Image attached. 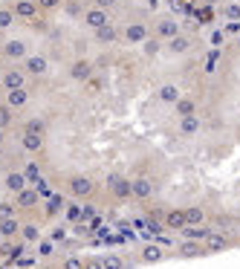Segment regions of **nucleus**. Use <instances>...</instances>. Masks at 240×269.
<instances>
[{"label": "nucleus", "mask_w": 240, "mask_h": 269, "mask_svg": "<svg viewBox=\"0 0 240 269\" xmlns=\"http://www.w3.org/2000/svg\"><path fill=\"white\" fill-rule=\"evenodd\" d=\"M93 191H96V182L90 177H84V174H72V177L67 179V194L75 197V200H90Z\"/></svg>", "instance_id": "1"}, {"label": "nucleus", "mask_w": 240, "mask_h": 269, "mask_svg": "<svg viewBox=\"0 0 240 269\" xmlns=\"http://www.w3.org/2000/svg\"><path fill=\"white\" fill-rule=\"evenodd\" d=\"M107 191H110L116 200L125 203V200L134 197V179L125 177V174H110V177H107Z\"/></svg>", "instance_id": "2"}, {"label": "nucleus", "mask_w": 240, "mask_h": 269, "mask_svg": "<svg viewBox=\"0 0 240 269\" xmlns=\"http://www.w3.org/2000/svg\"><path fill=\"white\" fill-rule=\"evenodd\" d=\"M148 26H145L142 20H130L125 29H122V41H125L127 46H136V44H145L148 41Z\"/></svg>", "instance_id": "3"}, {"label": "nucleus", "mask_w": 240, "mask_h": 269, "mask_svg": "<svg viewBox=\"0 0 240 269\" xmlns=\"http://www.w3.org/2000/svg\"><path fill=\"white\" fill-rule=\"evenodd\" d=\"M93 75H96V64L90 61V58H75V61L70 64V78H72V81L87 84Z\"/></svg>", "instance_id": "4"}, {"label": "nucleus", "mask_w": 240, "mask_h": 269, "mask_svg": "<svg viewBox=\"0 0 240 269\" xmlns=\"http://www.w3.org/2000/svg\"><path fill=\"white\" fill-rule=\"evenodd\" d=\"M0 87H3V93H6V90L26 87V72L20 70V67H9V70H3V72H0Z\"/></svg>", "instance_id": "5"}, {"label": "nucleus", "mask_w": 240, "mask_h": 269, "mask_svg": "<svg viewBox=\"0 0 240 269\" xmlns=\"http://www.w3.org/2000/svg\"><path fill=\"white\" fill-rule=\"evenodd\" d=\"M179 35V20L177 18H156L153 23V38H159V41H171V38Z\"/></svg>", "instance_id": "6"}, {"label": "nucleus", "mask_w": 240, "mask_h": 269, "mask_svg": "<svg viewBox=\"0 0 240 269\" xmlns=\"http://www.w3.org/2000/svg\"><path fill=\"white\" fill-rule=\"evenodd\" d=\"M20 70L26 72V75H32V78H41V75L49 72V61H46L44 55H26L23 64H20Z\"/></svg>", "instance_id": "7"}, {"label": "nucleus", "mask_w": 240, "mask_h": 269, "mask_svg": "<svg viewBox=\"0 0 240 269\" xmlns=\"http://www.w3.org/2000/svg\"><path fill=\"white\" fill-rule=\"evenodd\" d=\"M3 189L9 191V194H20L23 189H29V179L23 171H6V177H3Z\"/></svg>", "instance_id": "8"}, {"label": "nucleus", "mask_w": 240, "mask_h": 269, "mask_svg": "<svg viewBox=\"0 0 240 269\" xmlns=\"http://www.w3.org/2000/svg\"><path fill=\"white\" fill-rule=\"evenodd\" d=\"M12 12H15V18H20V20H35V18H41L38 15V0H15L12 3Z\"/></svg>", "instance_id": "9"}, {"label": "nucleus", "mask_w": 240, "mask_h": 269, "mask_svg": "<svg viewBox=\"0 0 240 269\" xmlns=\"http://www.w3.org/2000/svg\"><path fill=\"white\" fill-rule=\"evenodd\" d=\"M84 23H87L93 32H96V29H101V26H110V15H107L104 9H96V6H90V9L84 12Z\"/></svg>", "instance_id": "10"}, {"label": "nucleus", "mask_w": 240, "mask_h": 269, "mask_svg": "<svg viewBox=\"0 0 240 269\" xmlns=\"http://www.w3.org/2000/svg\"><path fill=\"white\" fill-rule=\"evenodd\" d=\"M38 203H41V194H38V189H23L20 194H15V206H18V211L35 208Z\"/></svg>", "instance_id": "11"}, {"label": "nucleus", "mask_w": 240, "mask_h": 269, "mask_svg": "<svg viewBox=\"0 0 240 269\" xmlns=\"http://www.w3.org/2000/svg\"><path fill=\"white\" fill-rule=\"evenodd\" d=\"M162 223H165V229H171V232H182V229H185V211H182V208H168L165 217H162Z\"/></svg>", "instance_id": "12"}, {"label": "nucleus", "mask_w": 240, "mask_h": 269, "mask_svg": "<svg viewBox=\"0 0 240 269\" xmlns=\"http://www.w3.org/2000/svg\"><path fill=\"white\" fill-rule=\"evenodd\" d=\"M231 243H234L231 237H226V234H220V232H211V234H208V237L203 240V246H205V252L211 255V252H223V249H229Z\"/></svg>", "instance_id": "13"}, {"label": "nucleus", "mask_w": 240, "mask_h": 269, "mask_svg": "<svg viewBox=\"0 0 240 269\" xmlns=\"http://www.w3.org/2000/svg\"><path fill=\"white\" fill-rule=\"evenodd\" d=\"M200 127H203L200 116H182L179 119V136H182V139H194V136L200 133Z\"/></svg>", "instance_id": "14"}, {"label": "nucleus", "mask_w": 240, "mask_h": 269, "mask_svg": "<svg viewBox=\"0 0 240 269\" xmlns=\"http://www.w3.org/2000/svg\"><path fill=\"white\" fill-rule=\"evenodd\" d=\"M64 208H67V194H52L49 197V203H46V208H44V217L46 220H52V217H58V214H64Z\"/></svg>", "instance_id": "15"}, {"label": "nucleus", "mask_w": 240, "mask_h": 269, "mask_svg": "<svg viewBox=\"0 0 240 269\" xmlns=\"http://www.w3.org/2000/svg\"><path fill=\"white\" fill-rule=\"evenodd\" d=\"M156 99H159L162 104H171V107H174V104L182 99V90H179L177 84H162V87L156 90Z\"/></svg>", "instance_id": "16"}, {"label": "nucleus", "mask_w": 240, "mask_h": 269, "mask_svg": "<svg viewBox=\"0 0 240 269\" xmlns=\"http://www.w3.org/2000/svg\"><path fill=\"white\" fill-rule=\"evenodd\" d=\"M153 191H156V185H153L148 177H136L134 179V197L136 200H151Z\"/></svg>", "instance_id": "17"}, {"label": "nucleus", "mask_w": 240, "mask_h": 269, "mask_svg": "<svg viewBox=\"0 0 240 269\" xmlns=\"http://www.w3.org/2000/svg\"><path fill=\"white\" fill-rule=\"evenodd\" d=\"M6 104H9L12 110H20L29 104V90L20 87V90H6Z\"/></svg>", "instance_id": "18"}, {"label": "nucleus", "mask_w": 240, "mask_h": 269, "mask_svg": "<svg viewBox=\"0 0 240 269\" xmlns=\"http://www.w3.org/2000/svg\"><path fill=\"white\" fill-rule=\"evenodd\" d=\"M191 44H194V41H191L188 35H182V32H179L177 38L165 41V49H168L171 55H182V52H188V49H191Z\"/></svg>", "instance_id": "19"}, {"label": "nucleus", "mask_w": 240, "mask_h": 269, "mask_svg": "<svg viewBox=\"0 0 240 269\" xmlns=\"http://www.w3.org/2000/svg\"><path fill=\"white\" fill-rule=\"evenodd\" d=\"M139 260L142 263H162L165 260V249H162L159 243H148L142 249V255H139Z\"/></svg>", "instance_id": "20"}, {"label": "nucleus", "mask_w": 240, "mask_h": 269, "mask_svg": "<svg viewBox=\"0 0 240 269\" xmlns=\"http://www.w3.org/2000/svg\"><path fill=\"white\" fill-rule=\"evenodd\" d=\"M214 232V226L211 223H203V226H191V229H182V237H185V240H205V237H208V234Z\"/></svg>", "instance_id": "21"}, {"label": "nucleus", "mask_w": 240, "mask_h": 269, "mask_svg": "<svg viewBox=\"0 0 240 269\" xmlns=\"http://www.w3.org/2000/svg\"><path fill=\"white\" fill-rule=\"evenodd\" d=\"M18 234H20V220L18 217L0 220V237H3V240H12V237H18Z\"/></svg>", "instance_id": "22"}, {"label": "nucleus", "mask_w": 240, "mask_h": 269, "mask_svg": "<svg viewBox=\"0 0 240 269\" xmlns=\"http://www.w3.org/2000/svg\"><path fill=\"white\" fill-rule=\"evenodd\" d=\"M119 38H122V32H119V29H116L113 23H110V26H101V29H96V41H98L101 46H110V44H116Z\"/></svg>", "instance_id": "23"}, {"label": "nucleus", "mask_w": 240, "mask_h": 269, "mask_svg": "<svg viewBox=\"0 0 240 269\" xmlns=\"http://www.w3.org/2000/svg\"><path fill=\"white\" fill-rule=\"evenodd\" d=\"M179 255L182 258H205L208 252H205L203 243H197V240H185V243H179Z\"/></svg>", "instance_id": "24"}, {"label": "nucleus", "mask_w": 240, "mask_h": 269, "mask_svg": "<svg viewBox=\"0 0 240 269\" xmlns=\"http://www.w3.org/2000/svg\"><path fill=\"white\" fill-rule=\"evenodd\" d=\"M3 55L9 61H20V58H26V44L23 41H9V44H3Z\"/></svg>", "instance_id": "25"}, {"label": "nucleus", "mask_w": 240, "mask_h": 269, "mask_svg": "<svg viewBox=\"0 0 240 269\" xmlns=\"http://www.w3.org/2000/svg\"><path fill=\"white\" fill-rule=\"evenodd\" d=\"M185 211V226H203L205 223V208L203 206H188Z\"/></svg>", "instance_id": "26"}, {"label": "nucleus", "mask_w": 240, "mask_h": 269, "mask_svg": "<svg viewBox=\"0 0 240 269\" xmlns=\"http://www.w3.org/2000/svg\"><path fill=\"white\" fill-rule=\"evenodd\" d=\"M174 113H177L179 119H182V116H197V101L188 99V96H182V99L174 104Z\"/></svg>", "instance_id": "27"}, {"label": "nucleus", "mask_w": 240, "mask_h": 269, "mask_svg": "<svg viewBox=\"0 0 240 269\" xmlns=\"http://www.w3.org/2000/svg\"><path fill=\"white\" fill-rule=\"evenodd\" d=\"M20 145L26 148L29 153H38L44 148V136H35V133H20Z\"/></svg>", "instance_id": "28"}, {"label": "nucleus", "mask_w": 240, "mask_h": 269, "mask_svg": "<svg viewBox=\"0 0 240 269\" xmlns=\"http://www.w3.org/2000/svg\"><path fill=\"white\" fill-rule=\"evenodd\" d=\"M20 237L23 243H41V229L35 223H20Z\"/></svg>", "instance_id": "29"}, {"label": "nucleus", "mask_w": 240, "mask_h": 269, "mask_svg": "<svg viewBox=\"0 0 240 269\" xmlns=\"http://www.w3.org/2000/svg\"><path fill=\"white\" fill-rule=\"evenodd\" d=\"M23 133H35V136H46V125L44 119H26V125H23Z\"/></svg>", "instance_id": "30"}, {"label": "nucleus", "mask_w": 240, "mask_h": 269, "mask_svg": "<svg viewBox=\"0 0 240 269\" xmlns=\"http://www.w3.org/2000/svg\"><path fill=\"white\" fill-rule=\"evenodd\" d=\"M101 266L104 269H125V260H122V255H116V252H107V255H101Z\"/></svg>", "instance_id": "31"}, {"label": "nucleus", "mask_w": 240, "mask_h": 269, "mask_svg": "<svg viewBox=\"0 0 240 269\" xmlns=\"http://www.w3.org/2000/svg\"><path fill=\"white\" fill-rule=\"evenodd\" d=\"M162 44H165V41H159V38H148V41L142 44L145 58H153V55H159V52H162Z\"/></svg>", "instance_id": "32"}, {"label": "nucleus", "mask_w": 240, "mask_h": 269, "mask_svg": "<svg viewBox=\"0 0 240 269\" xmlns=\"http://www.w3.org/2000/svg\"><path fill=\"white\" fill-rule=\"evenodd\" d=\"M64 214H67V223L75 226L84 220V214H81V206H75V203H67V208H64Z\"/></svg>", "instance_id": "33"}, {"label": "nucleus", "mask_w": 240, "mask_h": 269, "mask_svg": "<svg viewBox=\"0 0 240 269\" xmlns=\"http://www.w3.org/2000/svg\"><path fill=\"white\" fill-rule=\"evenodd\" d=\"M15 20H18V18H15L12 6H0V32H3V29H9Z\"/></svg>", "instance_id": "34"}, {"label": "nucleus", "mask_w": 240, "mask_h": 269, "mask_svg": "<svg viewBox=\"0 0 240 269\" xmlns=\"http://www.w3.org/2000/svg\"><path fill=\"white\" fill-rule=\"evenodd\" d=\"M203 64H205V67H203L205 72H214V70H217V64H220V49H211V52L205 55Z\"/></svg>", "instance_id": "35"}, {"label": "nucleus", "mask_w": 240, "mask_h": 269, "mask_svg": "<svg viewBox=\"0 0 240 269\" xmlns=\"http://www.w3.org/2000/svg\"><path fill=\"white\" fill-rule=\"evenodd\" d=\"M6 217H18V206L12 200H3L0 203V220H6Z\"/></svg>", "instance_id": "36"}, {"label": "nucleus", "mask_w": 240, "mask_h": 269, "mask_svg": "<svg viewBox=\"0 0 240 269\" xmlns=\"http://www.w3.org/2000/svg\"><path fill=\"white\" fill-rule=\"evenodd\" d=\"M223 18L226 20H240V3H226V6H223Z\"/></svg>", "instance_id": "37"}, {"label": "nucleus", "mask_w": 240, "mask_h": 269, "mask_svg": "<svg viewBox=\"0 0 240 269\" xmlns=\"http://www.w3.org/2000/svg\"><path fill=\"white\" fill-rule=\"evenodd\" d=\"M23 174H26L29 182H38V179H41V168H38V162H26V165H23Z\"/></svg>", "instance_id": "38"}, {"label": "nucleus", "mask_w": 240, "mask_h": 269, "mask_svg": "<svg viewBox=\"0 0 240 269\" xmlns=\"http://www.w3.org/2000/svg\"><path fill=\"white\" fill-rule=\"evenodd\" d=\"M38 246V255H41V258H52L55 255V243L52 240H41V243H35Z\"/></svg>", "instance_id": "39"}, {"label": "nucleus", "mask_w": 240, "mask_h": 269, "mask_svg": "<svg viewBox=\"0 0 240 269\" xmlns=\"http://www.w3.org/2000/svg\"><path fill=\"white\" fill-rule=\"evenodd\" d=\"M15 266H18V269H35L38 266V258H35V255H23V258L15 260Z\"/></svg>", "instance_id": "40"}, {"label": "nucleus", "mask_w": 240, "mask_h": 269, "mask_svg": "<svg viewBox=\"0 0 240 269\" xmlns=\"http://www.w3.org/2000/svg\"><path fill=\"white\" fill-rule=\"evenodd\" d=\"M61 269H84V258H78V255H70V258H64Z\"/></svg>", "instance_id": "41"}, {"label": "nucleus", "mask_w": 240, "mask_h": 269, "mask_svg": "<svg viewBox=\"0 0 240 269\" xmlns=\"http://www.w3.org/2000/svg\"><path fill=\"white\" fill-rule=\"evenodd\" d=\"M9 125H12V107L3 101L0 104V127H9Z\"/></svg>", "instance_id": "42"}, {"label": "nucleus", "mask_w": 240, "mask_h": 269, "mask_svg": "<svg viewBox=\"0 0 240 269\" xmlns=\"http://www.w3.org/2000/svg\"><path fill=\"white\" fill-rule=\"evenodd\" d=\"M208 44H214V49H220V46L226 44V32H223V29H214L211 38H208Z\"/></svg>", "instance_id": "43"}, {"label": "nucleus", "mask_w": 240, "mask_h": 269, "mask_svg": "<svg viewBox=\"0 0 240 269\" xmlns=\"http://www.w3.org/2000/svg\"><path fill=\"white\" fill-rule=\"evenodd\" d=\"M67 234H70V229H64V226H55L52 232H49V240H52V243H61Z\"/></svg>", "instance_id": "44"}, {"label": "nucleus", "mask_w": 240, "mask_h": 269, "mask_svg": "<svg viewBox=\"0 0 240 269\" xmlns=\"http://www.w3.org/2000/svg\"><path fill=\"white\" fill-rule=\"evenodd\" d=\"M194 15H197V18H203L200 23H211V18H214V9H211V6H203V9H194Z\"/></svg>", "instance_id": "45"}, {"label": "nucleus", "mask_w": 240, "mask_h": 269, "mask_svg": "<svg viewBox=\"0 0 240 269\" xmlns=\"http://www.w3.org/2000/svg\"><path fill=\"white\" fill-rule=\"evenodd\" d=\"M64 0H38V9L41 12H52V9H58Z\"/></svg>", "instance_id": "46"}, {"label": "nucleus", "mask_w": 240, "mask_h": 269, "mask_svg": "<svg viewBox=\"0 0 240 269\" xmlns=\"http://www.w3.org/2000/svg\"><path fill=\"white\" fill-rule=\"evenodd\" d=\"M223 32H226V35H240V20H226Z\"/></svg>", "instance_id": "47"}, {"label": "nucleus", "mask_w": 240, "mask_h": 269, "mask_svg": "<svg viewBox=\"0 0 240 269\" xmlns=\"http://www.w3.org/2000/svg\"><path fill=\"white\" fill-rule=\"evenodd\" d=\"M84 269H104L101 266V258H87L84 260Z\"/></svg>", "instance_id": "48"}, {"label": "nucleus", "mask_w": 240, "mask_h": 269, "mask_svg": "<svg viewBox=\"0 0 240 269\" xmlns=\"http://www.w3.org/2000/svg\"><path fill=\"white\" fill-rule=\"evenodd\" d=\"M98 90H101V81H98L96 75H93V78L87 81V93H98Z\"/></svg>", "instance_id": "49"}, {"label": "nucleus", "mask_w": 240, "mask_h": 269, "mask_svg": "<svg viewBox=\"0 0 240 269\" xmlns=\"http://www.w3.org/2000/svg\"><path fill=\"white\" fill-rule=\"evenodd\" d=\"M113 3H116V0H93V6H96V9H110V6H113Z\"/></svg>", "instance_id": "50"}, {"label": "nucleus", "mask_w": 240, "mask_h": 269, "mask_svg": "<svg viewBox=\"0 0 240 269\" xmlns=\"http://www.w3.org/2000/svg\"><path fill=\"white\" fill-rule=\"evenodd\" d=\"M214 3H217V0H205V6H211V9H214Z\"/></svg>", "instance_id": "51"}, {"label": "nucleus", "mask_w": 240, "mask_h": 269, "mask_svg": "<svg viewBox=\"0 0 240 269\" xmlns=\"http://www.w3.org/2000/svg\"><path fill=\"white\" fill-rule=\"evenodd\" d=\"M3 139H6V133H3V127H0V145H3Z\"/></svg>", "instance_id": "52"}, {"label": "nucleus", "mask_w": 240, "mask_h": 269, "mask_svg": "<svg viewBox=\"0 0 240 269\" xmlns=\"http://www.w3.org/2000/svg\"><path fill=\"white\" fill-rule=\"evenodd\" d=\"M234 46H237V52H240V35H237V44H234Z\"/></svg>", "instance_id": "53"}, {"label": "nucleus", "mask_w": 240, "mask_h": 269, "mask_svg": "<svg viewBox=\"0 0 240 269\" xmlns=\"http://www.w3.org/2000/svg\"><path fill=\"white\" fill-rule=\"evenodd\" d=\"M0 156H3V145H0Z\"/></svg>", "instance_id": "54"}, {"label": "nucleus", "mask_w": 240, "mask_h": 269, "mask_svg": "<svg viewBox=\"0 0 240 269\" xmlns=\"http://www.w3.org/2000/svg\"><path fill=\"white\" fill-rule=\"evenodd\" d=\"M165 3H174V0H165Z\"/></svg>", "instance_id": "55"}]
</instances>
